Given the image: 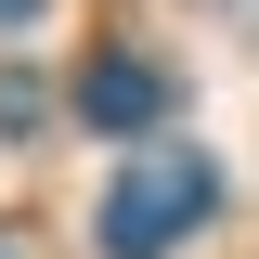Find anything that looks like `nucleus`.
<instances>
[{
  "label": "nucleus",
  "instance_id": "1",
  "mask_svg": "<svg viewBox=\"0 0 259 259\" xmlns=\"http://www.w3.org/2000/svg\"><path fill=\"white\" fill-rule=\"evenodd\" d=\"M207 207H221V168L168 143V156H130L117 182H104V221L91 233H104V259H168L182 233H207Z\"/></svg>",
  "mask_w": 259,
  "mask_h": 259
},
{
  "label": "nucleus",
  "instance_id": "3",
  "mask_svg": "<svg viewBox=\"0 0 259 259\" xmlns=\"http://www.w3.org/2000/svg\"><path fill=\"white\" fill-rule=\"evenodd\" d=\"M26 13H39V0H0V26H26Z\"/></svg>",
  "mask_w": 259,
  "mask_h": 259
},
{
  "label": "nucleus",
  "instance_id": "2",
  "mask_svg": "<svg viewBox=\"0 0 259 259\" xmlns=\"http://www.w3.org/2000/svg\"><path fill=\"white\" fill-rule=\"evenodd\" d=\"M78 117H91V130H156V117H168V65L104 52L91 78H78Z\"/></svg>",
  "mask_w": 259,
  "mask_h": 259
}]
</instances>
